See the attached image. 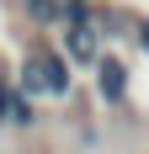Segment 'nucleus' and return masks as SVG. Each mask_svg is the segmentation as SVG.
Wrapping results in <instances>:
<instances>
[{
    "instance_id": "1",
    "label": "nucleus",
    "mask_w": 149,
    "mask_h": 154,
    "mask_svg": "<svg viewBox=\"0 0 149 154\" xmlns=\"http://www.w3.org/2000/svg\"><path fill=\"white\" fill-rule=\"evenodd\" d=\"M69 96V64L59 59V53H37V59L21 64V96Z\"/></svg>"
},
{
    "instance_id": "2",
    "label": "nucleus",
    "mask_w": 149,
    "mask_h": 154,
    "mask_svg": "<svg viewBox=\"0 0 149 154\" xmlns=\"http://www.w3.org/2000/svg\"><path fill=\"white\" fill-rule=\"evenodd\" d=\"M96 69H101V96H106V101H117V96L128 91V69H122L117 59H96Z\"/></svg>"
},
{
    "instance_id": "3",
    "label": "nucleus",
    "mask_w": 149,
    "mask_h": 154,
    "mask_svg": "<svg viewBox=\"0 0 149 154\" xmlns=\"http://www.w3.org/2000/svg\"><path fill=\"white\" fill-rule=\"evenodd\" d=\"M21 5H27L43 27H59V5H53V0H21Z\"/></svg>"
},
{
    "instance_id": "4",
    "label": "nucleus",
    "mask_w": 149,
    "mask_h": 154,
    "mask_svg": "<svg viewBox=\"0 0 149 154\" xmlns=\"http://www.w3.org/2000/svg\"><path fill=\"white\" fill-rule=\"evenodd\" d=\"M138 43H144V48H149V21H138Z\"/></svg>"
},
{
    "instance_id": "5",
    "label": "nucleus",
    "mask_w": 149,
    "mask_h": 154,
    "mask_svg": "<svg viewBox=\"0 0 149 154\" xmlns=\"http://www.w3.org/2000/svg\"><path fill=\"white\" fill-rule=\"evenodd\" d=\"M5 96H11V91H5V85H0V122H5Z\"/></svg>"
}]
</instances>
